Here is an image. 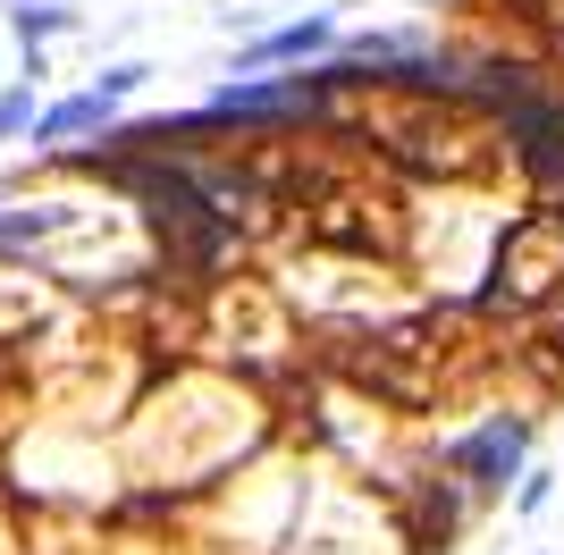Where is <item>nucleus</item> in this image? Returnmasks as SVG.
<instances>
[{
	"label": "nucleus",
	"mask_w": 564,
	"mask_h": 555,
	"mask_svg": "<svg viewBox=\"0 0 564 555\" xmlns=\"http://www.w3.org/2000/svg\"><path fill=\"white\" fill-rule=\"evenodd\" d=\"M135 85H143V68H110L94 92H76V101H59V110L34 118V135H43V143H59V135H94V127H110V110H118Z\"/></svg>",
	"instance_id": "obj_1"
},
{
	"label": "nucleus",
	"mask_w": 564,
	"mask_h": 555,
	"mask_svg": "<svg viewBox=\"0 0 564 555\" xmlns=\"http://www.w3.org/2000/svg\"><path fill=\"white\" fill-rule=\"evenodd\" d=\"M9 127H34V101H25V92H18V101H0V135H9Z\"/></svg>",
	"instance_id": "obj_5"
},
{
	"label": "nucleus",
	"mask_w": 564,
	"mask_h": 555,
	"mask_svg": "<svg viewBox=\"0 0 564 555\" xmlns=\"http://www.w3.org/2000/svg\"><path fill=\"white\" fill-rule=\"evenodd\" d=\"M312 51H329V18H304V25L261 34V43L245 51V68H270V59H312Z\"/></svg>",
	"instance_id": "obj_3"
},
{
	"label": "nucleus",
	"mask_w": 564,
	"mask_h": 555,
	"mask_svg": "<svg viewBox=\"0 0 564 555\" xmlns=\"http://www.w3.org/2000/svg\"><path fill=\"white\" fill-rule=\"evenodd\" d=\"M295 101H312V85H304V76H286V85H228V92L212 101V110H219V118H236V110L253 118V110H295Z\"/></svg>",
	"instance_id": "obj_4"
},
{
	"label": "nucleus",
	"mask_w": 564,
	"mask_h": 555,
	"mask_svg": "<svg viewBox=\"0 0 564 555\" xmlns=\"http://www.w3.org/2000/svg\"><path fill=\"white\" fill-rule=\"evenodd\" d=\"M455 463H464L480 488H506V471L522 463V421H489V429L455 438Z\"/></svg>",
	"instance_id": "obj_2"
}]
</instances>
